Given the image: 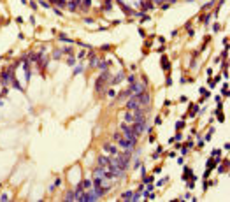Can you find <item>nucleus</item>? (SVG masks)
<instances>
[{
    "label": "nucleus",
    "instance_id": "23",
    "mask_svg": "<svg viewBox=\"0 0 230 202\" xmlns=\"http://www.w3.org/2000/svg\"><path fill=\"white\" fill-rule=\"evenodd\" d=\"M107 65H109V62H98V67L100 69H107Z\"/></svg>",
    "mask_w": 230,
    "mask_h": 202
},
{
    "label": "nucleus",
    "instance_id": "2",
    "mask_svg": "<svg viewBox=\"0 0 230 202\" xmlns=\"http://www.w3.org/2000/svg\"><path fill=\"white\" fill-rule=\"evenodd\" d=\"M119 128H121V134L125 135L126 139H130V141H134V142H137V139H139V135H137L135 132H134V130H132V127H130V125H125V123H123V125H121Z\"/></svg>",
    "mask_w": 230,
    "mask_h": 202
},
{
    "label": "nucleus",
    "instance_id": "29",
    "mask_svg": "<svg viewBox=\"0 0 230 202\" xmlns=\"http://www.w3.org/2000/svg\"><path fill=\"white\" fill-rule=\"evenodd\" d=\"M128 83H135V76H128Z\"/></svg>",
    "mask_w": 230,
    "mask_h": 202
},
{
    "label": "nucleus",
    "instance_id": "30",
    "mask_svg": "<svg viewBox=\"0 0 230 202\" xmlns=\"http://www.w3.org/2000/svg\"><path fill=\"white\" fill-rule=\"evenodd\" d=\"M153 181V177H148V176H144V183H151Z\"/></svg>",
    "mask_w": 230,
    "mask_h": 202
},
{
    "label": "nucleus",
    "instance_id": "18",
    "mask_svg": "<svg viewBox=\"0 0 230 202\" xmlns=\"http://www.w3.org/2000/svg\"><path fill=\"white\" fill-rule=\"evenodd\" d=\"M132 195H134L132 192H125V193L121 195V199H123V200H128V202H130V199H132Z\"/></svg>",
    "mask_w": 230,
    "mask_h": 202
},
{
    "label": "nucleus",
    "instance_id": "17",
    "mask_svg": "<svg viewBox=\"0 0 230 202\" xmlns=\"http://www.w3.org/2000/svg\"><path fill=\"white\" fill-rule=\"evenodd\" d=\"M98 62H100V60H98L97 56H91V60H90V65H91V67H98Z\"/></svg>",
    "mask_w": 230,
    "mask_h": 202
},
{
    "label": "nucleus",
    "instance_id": "3",
    "mask_svg": "<svg viewBox=\"0 0 230 202\" xmlns=\"http://www.w3.org/2000/svg\"><path fill=\"white\" fill-rule=\"evenodd\" d=\"M118 142H119V146H121V148H125L126 151H132V149L135 148V142H134V141H130V139H126V137H125V139H123V137H119V139H118Z\"/></svg>",
    "mask_w": 230,
    "mask_h": 202
},
{
    "label": "nucleus",
    "instance_id": "1",
    "mask_svg": "<svg viewBox=\"0 0 230 202\" xmlns=\"http://www.w3.org/2000/svg\"><path fill=\"white\" fill-rule=\"evenodd\" d=\"M132 99H134V100H135L139 105H141V107H142V109H144V107H148V105H149V99H151V97H149V93L142 92V93H135Z\"/></svg>",
    "mask_w": 230,
    "mask_h": 202
},
{
    "label": "nucleus",
    "instance_id": "10",
    "mask_svg": "<svg viewBox=\"0 0 230 202\" xmlns=\"http://www.w3.org/2000/svg\"><path fill=\"white\" fill-rule=\"evenodd\" d=\"M11 84H12V86H14L16 90H19V92H23V86H21V84L18 83V79H16V77H12V79H11Z\"/></svg>",
    "mask_w": 230,
    "mask_h": 202
},
{
    "label": "nucleus",
    "instance_id": "33",
    "mask_svg": "<svg viewBox=\"0 0 230 202\" xmlns=\"http://www.w3.org/2000/svg\"><path fill=\"white\" fill-rule=\"evenodd\" d=\"M193 186H195V183H193V179H192V181H190V183H188V188H190V190H192Z\"/></svg>",
    "mask_w": 230,
    "mask_h": 202
},
{
    "label": "nucleus",
    "instance_id": "8",
    "mask_svg": "<svg viewBox=\"0 0 230 202\" xmlns=\"http://www.w3.org/2000/svg\"><path fill=\"white\" fill-rule=\"evenodd\" d=\"M111 164V158L109 156H98V165L100 167H107Z\"/></svg>",
    "mask_w": 230,
    "mask_h": 202
},
{
    "label": "nucleus",
    "instance_id": "34",
    "mask_svg": "<svg viewBox=\"0 0 230 202\" xmlns=\"http://www.w3.org/2000/svg\"><path fill=\"white\" fill-rule=\"evenodd\" d=\"M160 2H163V0H155V4H160Z\"/></svg>",
    "mask_w": 230,
    "mask_h": 202
},
{
    "label": "nucleus",
    "instance_id": "25",
    "mask_svg": "<svg viewBox=\"0 0 230 202\" xmlns=\"http://www.w3.org/2000/svg\"><path fill=\"white\" fill-rule=\"evenodd\" d=\"M221 92H223V95H228V84H227V83H225V86H223Z\"/></svg>",
    "mask_w": 230,
    "mask_h": 202
},
{
    "label": "nucleus",
    "instance_id": "12",
    "mask_svg": "<svg viewBox=\"0 0 230 202\" xmlns=\"http://www.w3.org/2000/svg\"><path fill=\"white\" fill-rule=\"evenodd\" d=\"M128 95H132L130 88H128V90H123V92L119 93V97H118V99H119V100H123V99H125V97H128Z\"/></svg>",
    "mask_w": 230,
    "mask_h": 202
},
{
    "label": "nucleus",
    "instance_id": "19",
    "mask_svg": "<svg viewBox=\"0 0 230 202\" xmlns=\"http://www.w3.org/2000/svg\"><path fill=\"white\" fill-rule=\"evenodd\" d=\"M162 67L165 69V70H167V69H170V63H169V62H167V58H165V56H163V58H162Z\"/></svg>",
    "mask_w": 230,
    "mask_h": 202
},
{
    "label": "nucleus",
    "instance_id": "24",
    "mask_svg": "<svg viewBox=\"0 0 230 202\" xmlns=\"http://www.w3.org/2000/svg\"><path fill=\"white\" fill-rule=\"evenodd\" d=\"M60 55H62V51H55V53H53V58H55V60H58V58H60Z\"/></svg>",
    "mask_w": 230,
    "mask_h": 202
},
{
    "label": "nucleus",
    "instance_id": "6",
    "mask_svg": "<svg viewBox=\"0 0 230 202\" xmlns=\"http://www.w3.org/2000/svg\"><path fill=\"white\" fill-rule=\"evenodd\" d=\"M116 2H118V5L121 7V11H123L125 14H128V16H134V11H132L128 5H125V4H123V0H116Z\"/></svg>",
    "mask_w": 230,
    "mask_h": 202
},
{
    "label": "nucleus",
    "instance_id": "26",
    "mask_svg": "<svg viewBox=\"0 0 230 202\" xmlns=\"http://www.w3.org/2000/svg\"><path fill=\"white\" fill-rule=\"evenodd\" d=\"M183 127H185V123H183V121H177V123H176V128H177V130H181Z\"/></svg>",
    "mask_w": 230,
    "mask_h": 202
},
{
    "label": "nucleus",
    "instance_id": "5",
    "mask_svg": "<svg viewBox=\"0 0 230 202\" xmlns=\"http://www.w3.org/2000/svg\"><path fill=\"white\" fill-rule=\"evenodd\" d=\"M144 128H146V123H144V120L142 121H135L134 123V127H132V130L135 132L137 135H141L142 132H144Z\"/></svg>",
    "mask_w": 230,
    "mask_h": 202
},
{
    "label": "nucleus",
    "instance_id": "22",
    "mask_svg": "<svg viewBox=\"0 0 230 202\" xmlns=\"http://www.w3.org/2000/svg\"><path fill=\"white\" fill-rule=\"evenodd\" d=\"M135 200H141V195H139V193H134L132 199H130V202H135Z\"/></svg>",
    "mask_w": 230,
    "mask_h": 202
},
{
    "label": "nucleus",
    "instance_id": "32",
    "mask_svg": "<svg viewBox=\"0 0 230 202\" xmlns=\"http://www.w3.org/2000/svg\"><path fill=\"white\" fill-rule=\"evenodd\" d=\"M0 200H4V202L9 200V195H2V197H0Z\"/></svg>",
    "mask_w": 230,
    "mask_h": 202
},
{
    "label": "nucleus",
    "instance_id": "16",
    "mask_svg": "<svg viewBox=\"0 0 230 202\" xmlns=\"http://www.w3.org/2000/svg\"><path fill=\"white\" fill-rule=\"evenodd\" d=\"M77 4H79V2H77V0H72V2H70V4H67V7H69V9H70V11H76V9H77Z\"/></svg>",
    "mask_w": 230,
    "mask_h": 202
},
{
    "label": "nucleus",
    "instance_id": "9",
    "mask_svg": "<svg viewBox=\"0 0 230 202\" xmlns=\"http://www.w3.org/2000/svg\"><path fill=\"white\" fill-rule=\"evenodd\" d=\"M104 149H106L107 153H111V155H116V153H118V148L113 146V144H104Z\"/></svg>",
    "mask_w": 230,
    "mask_h": 202
},
{
    "label": "nucleus",
    "instance_id": "35",
    "mask_svg": "<svg viewBox=\"0 0 230 202\" xmlns=\"http://www.w3.org/2000/svg\"><path fill=\"white\" fill-rule=\"evenodd\" d=\"M170 2H176V0H170Z\"/></svg>",
    "mask_w": 230,
    "mask_h": 202
},
{
    "label": "nucleus",
    "instance_id": "13",
    "mask_svg": "<svg viewBox=\"0 0 230 202\" xmlns=\"http://www.w3.org/2000/svg\"><path fill=\"white\" fill-rule=\"evenodd\" d=\"M65 200H76V193H74V192H67V193H65Z\"/></svg>",
    "mask_w": 230,
    "mask_h": 202
},
{
    "label": "nucleus",
    "instance_id": "27",
    "mask_svg": "<svg viewBox=\"0 0 230 202\" xmlns=\"http://www.w3.org/2000/svg\"><path fill=\"white\" fill-rule=\"evenodd\" d=\"M67 63H69V65H74V63H76V60L70 56V58H67Z\"/></svg>",
    "mask_w": 230,
    "mask_h": 202
},
{
    "label": "nucleus",
    "instance_id": "11",
    "mask_svg": "<svg viewBox=\"0 0 230 202\" xmlns=\"http://www.w3.org/2000/svg\"><path fill=\"white\" fill-rule=\"evenodd\" d=\"M79 4H81V9L88 11V9H90V5H91V0H81Z\"/></svg>",
    "mask_w": 230,
    "mask_h": 202
},
{
    "label": "nucleus",
    "instance_id": "20",
    "mask_svg": "<svg viewBox=\"0 0 230 202\" xmlns=\"http://www.w3.org/2000/svg\"><path fill=\"white\" fill-rule=\"evenodd\" d=\"M111 7H113V0H106V5H104V9H106V11H109Z\"/></svg>",
    "mask_w": 230,
    "mask_h": 202
},
{
    "label": "nucleus",
    "instance_id": "28",
    "mask_svg": "<svg viewBox=\"0 0 230 202\" xmlns=\"http://www.w3.org/2000/svg\"><path fill=\"white\" fill-rule=\"evenodd\" d=\"M107 95H109V97H114V95H116L114 90H113V88H111V90H107Z\"/></svg>",
    "mask_w": 230,
    "mask_h": 202
},
{
    "label": "nucleus",
    "instance_id": "7",
    "mask_svg": "<svg viewBox=\"0 0 230 202\" xmlns=\"http://www.w3.org/2000/svg\"><path fill=\"white\" fill-rule=\"evenodd\" d=\"M126 109H130V111H137V109H142V107L134 100V99H130V100L126 102Z\"/></svg>",
    "mask_w": 230,
    "mask_h": 202
},
{
    "label": "nucleus",
    "instance_id": "31",
    "mask_svg": "<svg viewBox=\"0 0 230 202\" xmlns=\"http://www.w3.org/2000/svg\"><path fill=\"white\" fill-rule=\"evenodd\" d=\"M146 185H148V183H146ZM151 190H153V185H148V188H146V192H148V193H149V192H151Z\"/></svg>",
    "mask_w": 230,
    "mask_h": 202
},
{
    "label": "nucleus",
    "instance_id": "21",
    "mask_svg": "<svg viewBox=\"0 0 230 202\" xmlns=\"http://www.w3.org/2000/svg\"><path fill=\"white\" fill-rule=\"evenodd\" d=\"M51 2H53L55 5H62V7L65 5V0H51Z\"/></svg>",
    "mask_w": 230,
    "mask_h": 202
},
{
    "label": "nucleus",
    "instance_id": "15",
    "mask_svg": "<svg viewBox=\"0 0 230 202\" xmlns=\"http://www.w3.org/2000/svg\"><path fill=\"white\" fill-rule=\"evenodd\" d=\"M216 162H220V158H216V160H211V158H209V160H207V169L211 170V169L216 165Z\"/></svg>",
    "mask_w": 230,
    "mask_h": 202
},
{
    "label": "nucleus",
    "instance_id": "4",
    "mask_svg": "<svg viewBox=\"0 0 230 202\" xmlns=\"http://www.w3.org/2000/svg\"><path fill=\"white\" fill-rule=\"evenodd\" d=\"M130 92L132 93H142V92H146V83H132Z\"/></svg>",
    "mask_w": 230,
    "mask_h": 202
},
{
    "label": "nucleus",
    "instance_id": "14",
    "mask_svg": "<svg viewBox=\"0 0 230 202\" xmlns=\"http://www.w3.org/2000/svg\"><path fill=\"white\" fill-rule=\"evenodd\" d=\"M185 170H186V172H185V176H183V179H190V177H192V179H195V177H193V174H192V169H185Z\"/></svg>",
    "mask_w": 230,
    "mask_h": 202
}]
</instances>
